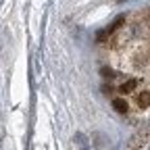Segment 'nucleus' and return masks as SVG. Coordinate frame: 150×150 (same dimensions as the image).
Listing matches in <instances>:
<instances>
[]
</instances>
